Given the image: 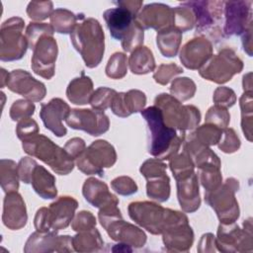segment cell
<instances>
[{
  "mask_svg": "<svg viewBox=\"0 0 253 253\" xmlns=\"http://www.w3.org/2000/svg\"><path fill=\"white\" fill-rule=\"evenodd\" d=\"M252 222L248 218L241 229L235 222H220L215 237V246L222 252L252 251Z\"/></svg>",
  "mask_w": 253,
  "mask_h": 253,
  "instance_id": "13",
  "label": "cell"
},
{
  "mask_svg": "<svg viewBox=\"0 0 253 253\" xmlns=\"http://www.w3.org/2000/svg\"><path fill=\"white\" fill-rule=\"evenodd\" d=\"M24 151L47 164L56 174L67 175L74 168V159L43 134H37L22 141Z\"/></svg>",
  "mask_w": 253,
  "mask_h": 253,
  "instance_id": "5",
  "label": "cell"
},
{
  "mask_svg": "<svg viewBox=\"0 0 253 253\" xmlns=\"http://www.w3.org/2000/svg\"><path fill=\"white\" fill-rule=\"evenodd\" d=\"M196 24L194 12L188 6L180 3V6L174 8V27L182 33L192 30Z\"/></svg>",
  "mask_w": 253,
  "mask_h": 253,
  "instance_id": "43",
  "label": "cell"
},
{
  "mask_svg": "<svg viewBox=\"0 0 253 253\" xmlns=\"http://www.w3.org/2000/svg\"><path fill=\"white\" fill-rule=\"evenodd\" d=\"M68 126L83 130L90 135L99 136L110 127V121L104 111L96 109H73L65 120Z\"/></svg>",
  "mask_w": 253,
  "mask_h": 253,
  "instance_id": "17",
  "label": "cell"
},
{
  "mask_svg": "<svg viewBox=\"0 0 253 253\" xmlns=\"http://www.w3.org/2000/svg\"><path fill=\"white\" fill-rule=\"evenodd\" d=\"M146 104V96L140 90H129L117 93L111 105L112 112L121 118H126L133 113L141 112Z\"/></svg>",
  "mask_w": 253,
  "mask_h": 253,
  "instance_id": "27",
  "label": "cell"
},
{
  "mask_svg": "<svg viewBox=\"0 0 253 253\" xmlns=\"http://www.w3.org/2000/svg\"><path fill=\"white\" fill-rule=\"evenodd\" d=\"M73 250L72 237L57 235L55 231L32 233L27 240L24 252H70Z\"/></svg>",
  "mask_w": 253,
  "mask_h": 253,
  "instance_id": "20",
  "label": "cell"
},
{
  "mask_svg": "<svg viewBox=\"0 0 253 253\" xmlns=\"http://www.w3.org/2000/svg\"><path fill=\"white\" fill-rule=\"evenodd\" d=\"M215 237L211 233H206L202 236L200 242L198 251L200 252H212L215 251Z\"/></svg>",
  "mask_w": 253,
  "mask_h": 253,
  "instance_id": "57",
  "label": "cell"
},
{
  "mask_svg": "<svg viewBox=\"0 0 253 253\" xmlns=\"http://www.w3.org/2000/svg\"><path fill=\"white\" fill-rule=\"evenodd\" d=\"M177 197L181 209L185 212H194L201 206L198 175L193 174L176 180Z\"/></svg>",
  "mask_w": 253,
  "mask_h": 253,
  "instance_id": "25",
  "label": "cell"
},
{
  "mask_svg": "<svg viewBox=\"0 0 253 253\" xmlns=\"http://www.w3.org/2000/svg\"><path fill=\"white\" fill-rule=\"evenodd\" d=\"M35 104L27 99H20L15 101L10 108V118L14 122H19L26 118H31L35 113Z\"/></svg>",
  "mask_w": 253,
  "mask_h": 253,
  "instance_id": "48",
  "label": "cell"
},
{
  "mask_svg": "<svg viewBox=\"0 0 253 253\" xmlns=\"http://www.w3.org/2000/svg\"><path fill=\"white\" fill-rule=\"evenodd\" d=\"M140 114L147 124L148 153L160 160H169L178 153L186 132L178 134L176 129L168 126L164 123L161 110L156 106L143 109Z\"/></svg>",
  "mask_w": 253,
  "mask_h": 253,
  "instance_id": "1",
  "label": "cell"
},
{
  "mask_svg": "<svg viewBox=\"0 0 253 253\" xmlns=\"http://www.w3.org/2000/svg\"><path fill=\"white\" fill-rule=\"evenodd\" d=\"M93 93V82L91 78L84 75L83 72L80 77L72 79L66 89V96L68 100L75 105L90 104Z\"/></svg>",
  "mask_w": 253,
  "mask_h": 253,
  "instance_id": "31",
  "label": "cell"
},
{
  "mask_svg": "<svg viewBox=\"0 0 253 253\" xmlns=\"http://www.w3.org/2000/svg\"><path fill=\"white\" fill-rule=\"evenodd\" d=\"M130 71L133 74L142 75L154 71L155 60L152 51L144 45L134 48L127 60Z\"/></svg>",
  "mask_w": 253,
  "mask_h": 253,
  "instance_id": "32",
  "label": "cell"
},
{
  "mask_svg": "<svg viewBox=\"0 0 253 253\" xmlns=\"http://www.w3.org/2000/svg\"><path fill=\"white\" fill-rule=\"evenodd\" d=\"M25 22L20 17L6 20L0 29V59L14 61L21 59L28 47V41L23 35Z\"/></svg>",
  "mask_w": 253,
  "mask_h": 253,
  "instance_id": "11",
  "label": "cell"
},
{
  "mask_svg": "<svg viewBox=\"0 0 253 253\" xmlns=\"http://www.w3.org/2000/svg\"><path fill=\"white\" fill-rule=\"evenodd\" d=\"M191 134L203 144L211 146L218 143L222 134V129L214 125L205 123V125L197 127Z\"/></svg>",
  "mask_w": 253,
  "mask_h": 253,
  "instance_id": "41",
  "label": "cell"
},
{
  "mask_svg": "<svg viewBox=\"0 0 253 253\" xmlns=\"http://www.w3.org/2000/svg\"><path fill=\"white\" fill-rule=\"evenodd\" d=\"M115 3L120 7L126 8V10H128L135 16H137V14L139 13V11L143 5V1H141V0H130V1L125 0V1H117Z\"/></svg>",
  "mask_w": 253,
  "mask_h": 253,
  "instance_id": "58",
  "label": "cell"
},
{
  "mask_svg": "<svg viewBox=\"0 0 253 253\" xmlns=\"http://www.w3.org/2000/svg\"><path fill=\"white\" fill-rule=\"evenodd\" d=\"M154 106L161 110L164 123L180 132L192 130L200 124V110L193 105H183L172 95L166 93L157 95Z\"/></svg>",
  "mask_w": 253,
  "mask_h": 253,
  "instance_id": "7",
  "label": "cell"
},
{
  "mask_svg": "<svg viewBox=\"0 0 253 253\" xmlns=\"http://www.w3.org/2000/svg\"><path fill=\"white\" fill-rule=\"evenodd\" d=\"M169 167L173 173L175 180L185 178L195 172L194 162L185 151L173 155L169 159Z\"/></svg>",
  "mask_w": 253,
  "mask_h": 253,
  "instance_id": "38",
  "label": "cell"
},
{
  "mask_svg": "<svg viewBox=\"0 0 253 253\" xmlns=\"http://www.w3.org/2000/svg\"><path fill=\"white\" fill-rule=\"evenodd\" d=\"M96 223V217L91 211H81L73 217L71 221V228L77 232H80L94 228Z\"/></svg>",
  "mask_w": 253,
  "mask_h": 253,
  "instance_id": "51",
  "label": "cell"
},
{
  "mask_svg": "<svg viewBox=\"0 0 253 253\" xmlns=\"http://www.w3.org/2000/svg\"><path fill=\"white\" fill-rule=\"evenodd\" d=\"M162 236L166 250L172 252H187L194 242V232L189 221L168 227Z\"/></svg>",
  "mask_w": 253,
  "mask_h": 253,
  "instance_id": "26",
  "label": "cell"
},
{
  "mask_svg": "<svg viewBox=\"0 0 253 253\" xmlns=\"http://www.w3.org/2000/svg\"><path fill=\"white\" fill-rule=\"evenodd\" d=\"M198 176L201 185L204 187L205 192L213 191L222 184V176L220 167L208 166L198 168Z\"/></svg>",
  "mask_w": 253,
  "mask_h": 253,
  "instance_id": "40",
  "label": "cell"
},
{
  "mask_svg": "<svg viewBox=\"0 0 253 253\" xmlns=\"http://www.w3.org/2000/svg\"><path fill=\"white\" fill-rule=\"evenodd\" d=\"M77 208L78 202L73 197L61 196L48 208L39 209L34 218L37 231L57 232L66 228L72 221Z\"/></svg>",
  "mask_w": 253,
  "mask_h": 253,
  "instance_id": "8",
  "label": "cell"
},
{
  "mask_svg": "<svg viewBox=\"0 0 253 253\" xmlns=\"http://www.w3.org/2000/svg\"><path fill=\"white\" fill-rule=\"evenodd\" d=\"M70 107L60 98H53L47 104L41 105L40 117L48 130L56 136L61 137L67 133L62 122L66 120L70 113Z\"/></svg>",
  "mask_w": 253,
  "mask_h": 253,
  "instance_id": "21",
  "label": "cell"
},
{
  "mask_svg": "<svg viewBox=\"0 0 253 253\" xmlns=\"http://www.w3.org/2000/svg\"><path fill=\"white\" fill-rule=\"evenodd\" d=\"M75 160L78 169L84 174L103 177L104 168H110L116 163L117 153L111 143L99 139L93 141Z\"/></svg>",
  "mask_w": 253,
  "mask_h": 253,
  "instance_id": "12",
  "label": "cell"
},
{
  "mask_svg": "<svg viewBox=\"0 0 253 253\" xmlns=\"http://www.w3.org/2000/svg\"><path fill=\"white\" fill-rule=\"evenodd\" d=\"M129 217L148 232L162 234L168 227L187 222V215L178 211L165 209L153 202H132L127 207Z\"/></svg>",
  "mask_w": 253,
  "mask_h": 253,
  "instance_id": "2",
  "label": "cell"
},
{
  "mask_svg": "<svg viewBox=\"0 0 253 253\" xmlns=\"http://www.w3.org/2000/svg\"><path fill=\"white\" fill-rule=\"evenodd\" d=\"M70 40L87 67L100 64L105 52V35L98 20L83 17L70 34Z\"/></svg>",
  "mask_w": 253,
  "mask_h": 253,
  "instance_id": "3",
  "label": "cell"
},
{
  "mask_svg": "<svg viewBox=\"0 0 253 253\" xmlns=\"http://www.w3.org/2000/svg\"><path fill=\"white\" fill-rule=\"evenodd\" d=\"M252 1H224L223 37L243 35L252 27Z\"/></svg>",
  "mask_w": 253,
  "mask_h": 253,
  "instance_id": "15",
  "label": "cell"
},
{
  "mask_svg": "<svg viewBox=\"0 0 253 253\" xmlns=\"http://www.w3.org/2000/svg\"><path fill=\"white\" fill-rule=\"evenodd\" d=\"M54 30L50 24L47 23H36L31 22L26 29V38L28 41L29 48L33 49L38 41L45 35L53 36Z\"/></svg>",
  "mask_w": 253,
  "mask_h": 253,
  "instance_id": "44",
  "label": "cell"
},
{
  "mask_svg": "<svg viewBox=\"0 0 253 253\" xmlns=\"http://www.w3.org/2000/svg\"><path fill=\"white\" fill-rule=\"evenodd\" d=\"M241 109V127L248 141H252V126H253V105L252 91H244L239 99Z\"/></svg>",
  "mask_w": 253,
  "mask_h": 253,
  "instance_id": "37",
  "label": "cell"
},
{
  "mask_svg": "<svg viewBox=\"0 0 253 253\" xmlns=\"http://www.w3.org/2000/svg\"><path fill=\"white\" fill-rule=\"evenodd\" d=\"M37 164L38 163L36 162V160H34L32 157L25 156L21 158L18 163V174L22 182H24L25 184L30 183L32 172Z\"/></svg>",
  "mask_w": 253,
  "mask_h": 253,
  "instance_id": "55",
  "label": "cell"
},
{
  "mask_svg": "<svg viewBox=\"0 0 253 253\" xmlns=\"http://www.w3.org/2000/svg\"><path fill=\"white\" fill-rule=\"evenodd\" d=\"M243 61L237 53L229 48L224 47L217 54L211 55L208 61L199 69V74L206 80L216 84H223L241 72Z\"/></svg>",
  "mask_w": 253,
  "mask_h": 253,
  "instance_id": "10",
  "label": "cell"
},
{
  "mask_svg": "<svg viewBox=\"0 0 253 253\" xmlns=\"http://www.w3.org/2000/svg\"><path fill=\"white\" fill-rule=\"evenodd\" d=\"M182 4L193 10L196 19V34L199 37L214 42L224 38V1H187Z\"/></svg>",
  "mask_w": 253,
  "mask_h": 253,
  "instance_id": "6",
  "label": "cell"
},
{
  "mask_svg": "<svg viewBox=\"0 0 253 253\" xmlns=\"http://www.w3.org/2000/svg\"><path fill=\"white\" fill-rule=\"evenodd\" d=\"M104 228L113 240L120 243L139 248L146 242V235L143 230L134 224L125 221L123 216L113 219Z\"/></svg>",
  "mask_w": 253,
  "mask_h": 253,
  "instance_id": "23",
  "label": "cell"
},
{
  "mask_svg": "<svg viewBox=\"0 0 253 253\" xmlns=\"http://www.w3.org/2000/svg\"><path fill=\"white\" fill-rule=\"evenodd\" d=\"M6 86L10 91L32 102H40L46 95L45 85L23 69L12 70Z\"/></svg>",
  "mask_w": 253,
  "mask_h": 253,
  "instance_id": "18",
  "label": "cell"
},
{
  "mask_svg": "<svg viewBox=\"0 0 253 253\" xmlns=\"http://www.w3.org/2000/svg\"><path fill=\"white\" fill-rule=\"evenodd\" d=\"M57 53V42L53 36H42L33 48V56L31 59L33 71L44 79H51L55 71Z\"/></svg>",
  "mask_w": 253,
  "mask_h": 253,
  "instance_id": "16",
  "label": "cell"
},
{
  "mask_svg": "<svg viewBox=\"0 0 253 253\" xmlns=\"http://www.w3.org/2000/svg\"><path fill=\"white\" fill-rule=\"evenodd\" d=\"M212 55L211 42L198 37L187 42L180 50V61L188 69L199 70Z\"/></svg>",
  "mask_w": 253,
  "mask_h": 253,
  "instance_id": "22",
  "label": "cell"
},
{
  "mask_svg": "<svg viewBox=\"0 0 253 253\" xmlns=\"http://www.w3.org/2000/svg\"><path fill=\"white\" fill-rule=\"evenodd\" d=\"M167 165L158 158H150L140 166V173L146 179L148 198L163 203L170 197V179L166 173Z\"/></svg>",
  "mask_w": 253,
  "mask_h": 253,
  "instance_id": "14",
  "label": "cell"
},
{
  "mask_svg": "<svg viewBox=\"0 0 253 253\" xmlns=\"http://www.w3.org/2000/svg\"><path fill=\"white\" fill-rule=\"evenodd\" d=\"M212 100L214 105L227 109L232 107L235 104L236 95L232 89L228 87L220 86L214 90Z\"/></svg>",
  "mask_w": 253,
  "mask_h": 253,
  "instance_id": "53",
  "label": "cell"
},
{
  "mask_svg": "<svg viewBox=\"0 0 253 253\" xmlns=\"http://www.w3.org/2000/svg\"><path fill=\"white\" fill-rule=\"evenodd\" d=\"M239 189V182L235 178H227L218 188L205 192L206 203L215 211L220 222H235L239 217V206L235 193Z\"/></svg>",
  "mask_w": 253,
  "mask_h": 253,
  "instance_id": "9",
  "label": "cell"
},
{
  "mask_svg": "<svg viewBox=\"0 0 253 253\" xmlns=\"http://www.w3.org/2000/svg\"><path fill=\"white\" fill-rule=\"evenodd\" d=\"M49 19L54 32L58 34H71L77 21L80 19V15L76 16L73 12L67 9L58 8L53 10Z\"/></svg>",
  "mask_w": 253,
  "mask_h": 253,
  "instance_id": "35",
  "label": "cell"
},
{
  "mask_svg": "<svg viewBox=\"0 0 253 253\" xmlns=\"http://www.w3.org/2000/svg\"><path fill=\"white\" fill-rule=\"evenodd\" d=\"M2 221L11 230L23 228L28 221L26 204L18 192L7 193L4 198Z\"/></svg>",
  "mask_w": 253,
  "mask_h": 253,
  "instance_id": "24",
  "label": "cell"
},
{
  "mask_svg": "<svg viewBox=\"0 0 253 253\" xmlns=\"http://www.w3.org/2000/svg\"><path fill=\"white\" fill-rule=\"evenodd\" d=\"M183 73V68L175 63L160 64L153 73V79L160 85H167L175 76Z\"/></svg>",
  "mask_w": 253,
  "mask_h": 253,
  "instance_id": "49",
  "label": "cell"
},
{
  "mask_svg": "<svg viewBox=\"0 0 253 253\" xmlns=\"http://www.w3.org/2000/svg\"><path fill=\"white\" fill-rule=\"evenodd\" d=\"M35 192L42 199H54L57 195L55 178L43 166L36 165L31 176V181Z\"/></svg>",
  "mask_w": 253,
  "mask_h": 253,
  "instance_id": "30",
  "label": "cell"
},
{
  "mask_svg": "<svg viewBox=\"0 0 253 253\" xmlns=\"http://www.w3.org/2000/svg\"><path fill=\"white\" fill-rule=\"evenodd\" d=\"M117 91L108 87H99L97 90L94 91L90 105L93 109L105 111L108 108H111L113 100L117 95Z\"/></svg>",
  "mask_w": 253,
  "mask_h": 253,
  "instance_id": "45",
  "label": "cell"
},
{
  "mask_svg": "<svg viewBox=\"0 0 253 253\" xmlns=\"http://www.w3.org/2000/svg\"><path fill=\"white\" fill-rule=\"evenodd\" d=\"M135 19L143 30L153 29L158 33L174 27V8L163 3H150L141 8Z\"/></svg>",
  "mask_w": 253,
  "mask_h": 253,
  "instance_id": "19",
  "label": "cell"
},
{
  "mask_svg": "<svg viewBox=\"0 0 253 253\" xmlns=\"http://www.w3.org/2000/svg\"><path fill=\"white\" fill-rule=\"evenodd\" d=\"M40 128L35 120L32 118H26L18 122L16 127V134L22 141L39 134Z\"/></svg>",
  "mask_w": 253,
  "mask_h": 253,
  "instance_id": "54",
  "label": "cell"
},
{
  "mask_svg": "<svg viewBox=\"0 0 253 253\" xmlns=\"http://www.w3.org/2000/svg\"><path fill=\"white\" fill-rule=\"evenodd\" d=\"M251 72H248L243 76V89L244 91H252V79Z\"/></svg>",
  "mask_w": 253,
  "mask_h": 253,
  "instance_id": "60",
  "label": "cell"
},
{
  "mask_svg": "<svg viewBox=\"0 0 253 253\" xmlns=\"http://www.w3.org/2000/svg\"><path fill=\"white\" fill-rule=\"evenodd\" d=\"M63 148L73 159H76L84 152V150L86 149V144L82 138L73 137V138H70L65 143Z\"/></svg>",
  "mask_w": 253,
  "mask_h": 253,
  "instance_id": "56",
  "label": "cell"
},
{
  "mask_svg": "<svg viewBox=\"0 0 253 253\" xmlns=\"http://www.w3.org/2000/svg\"><path fill=\"white\" fill-rule=\"evenodd\" d=\"M18 164L11 159H1L0 161V182L2 190L7 194L17 192L19 189Z\"/></svg>",
  "mask_w": 253,
  "mask_h": 253,
  "instance_id": "36",
  "label": "cell"
},
{
  "mask_svg": "<svg viewBox=\"0 0 253 253\" xmlns=\"http://www.w3.org/2000/svg\"><path fill=\"white\" fill-rule=\"evenodd\" d=\"M82 194L91 206L98 209L109 205H119V199L109 191L107 184L93 177L84 182Z\"/></svg>",
  "mask_w": 253,
  "mask_h": 253,
  "instance_id": "29",
  "label": "cell"
},
{
  "mask_svg": "<svg viewBox=\"0 0 253 253\" xmlns=\"http://www.w3.org/2000/svg\"><path fill=\"white\" fill-rule=\"evenodd\" d=\"M240 144V139L233 128L225 127L222 129L221 137L217 143L221 151L224 153H233L239 149Z\"/></svg>",
  "mask_w": 253,
  "mask_h": 253,
  "instance_id": "50",
  "label": "cell"
},
{
  "mask_svg": "<svg viewBox=\"0 0 253 253\" xmlns=\"http://www.w3.org/2000/svg\"><path fill=\"white\" fill-rule=\"evenodd\" d=\"M112 189L122 196H129L135 194L138 190L136 183L128 176H120L111 182Z\"/></svg>",
  "mask_w": 253,
  "mask_h": 253,
  "instance_id": "52",
  "label": "cell"
},
{
  "mask_svg": "<svg viewBox=\"0 0 253 253\" xmlns=\"http://www.w3.org/2000/svg\"><path fill=\"white\" fill-rule=\"evenodd\" d=\"M205 122L207 124H211L219 128L223 129L228 126L230 122V115L227 109L222 108L220 106H212L211 107L205 117Z\"/></svg>",
  "mask_w": 253,
  "mask_h": 253,
  "instance_id": "47",
  "label": "cell"
},
{
  "mask_svg": "<svg viewBox=\"0 0 253 253\" xmlns=\"http://www.w3.org/2000/svg\"><path fill=\"white\" fill-rule=\"evenodd\" d=\"M242 45L244 51L251 56L252 55V27L247 29L242 35Z\"/></svg>",
  "mask_w": 253,
  "mask_h": 253,
  "instance_id": "59",
  "label": "cell"
},
{
  "mask_svg": "<svg viewBox=\"0 0 253 253\" xmlns=\"http://www.w3.org/2000/svg\"><path fill=\"white\" fill-rule=\"evenodd\" d=\"M197 87L195 82L188 77L174 79L170 87L171 95L180 102H185L194 97Z\"/></svg>",
  "mask_w": 253,
  "mask_h": 253,
  "instance_id": "39",
  "label": "cell"
},
{
  "mask_svg": "<svg viewBox=\"0 0 253 253\" xmlns=\"http://www.w3.org/2000/svg\"><path fill=\"white\" fill-rule=\"evenodd\" d=\"M106 75L112 79H122L127 72V57L124 52H115L108 60Z\"/></svg>",
  "mask_w": 253,
  "mask_h": 253,
  "instance_id": "42",
  "label": "cell"
},
{
  "mask_svg": "<svg viewBox=\"0 0 253 253\" xmlns=\"http://www.w3.org/2000/svg\"><path fill=\"white\" fill-rule=\"evenodd\" d=\"M182 32L175 27H170L157 33L156 44L165 57L176 56L182 42Z\"/></svg>",
  "mask_w": 253,
  "mask_h": 253,
  "instance_id": "33",
  "label": "cell"
},
{
  "mask_svg": "<svg viewBox=\"0 0 253 253\" xmlns=\"http://www.w3.org/2000/svg\"><path fill=\"white\" fill-rule=\"evenodd\" d=\"M104 241L96 227L78 232L72 237V247L77 252H96L103 248Z\"/></svg>",
  "mask_w": 253,
  "mask_h": 253,
  "instance_id": "34",
  "label": "cell"
},
{
  "mask_svg": "<svg viewBox=\"0 0 253 253\" xmlns=\"http://www.w3.org/2000/svg\"><path fill=\"white\" fill-rule=\"evenodd\" d=\"M106 25L113 39L120 41L126 52L142 45L144 30L136 22V16L123 7L108 9L103 14Z\"/></svg>",
  "mask_w": 253,
  "mask_h": 253,
  "instance_id": "4",
  "label": "cell"
},
{
  "mask_svg": "<svg viewBox=\"0 0 253 253\" xmlns=\"http://www.w3.org/2000/svg\"><path fill=\"white\" fill-rule=\"evenodd\" d=\"M51 1H32L27 6V14L31 20L42 21L50 17L53 12Z\"/></svg>",
  "mask_w": 253,
  "mask_h": 253,
  "instance_id": "46",
  "label": "cell"
},
{
  "mask_svg": "<svg viewBox=\"0 0 253 253\" xmlns=\"http://www.w3.org/2000/svg\"><path fill=\"white\" fill-rule=\"evenodd\" d=\"M8 78H9V73L4 68H1V88L7 85Z\"/></svg>",
  "mask_w": 253,
  "mask_h": 253,
  "instance_id": "61",
  "label": "cell"
},
{
  "mask_svg": "<svg viewBox=\"0 0 253 253\" xmlns=\"http://www.w3.org/2000/svg\"><path fill=\"white\" fill-rule=\"evenodd\" d=\"M183 146L184 151L191 157L195 167L202 168L208 166H221L218 156L209 146L196 139L191 133H186Z\"/></svg>",
  "mask_w": 253,
  "mask_h": 253,
  "instance_id": "28",
  "label": "cell"
}]
</instances>
